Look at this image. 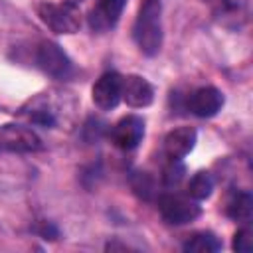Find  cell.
I'll list each match as a JSON object with an SVG mask.
<instances>
[{
  "label": "cell",
  "mask_w": 253,
  "mask_h": 253,
  "mask_svg": "<svg viewBox=\"0 0 253 253\" xmlns=\"http://www.w3.org/2000/svg\"><path fill=\"white\" fill-rule=\"evenodd\" d=\"M132 38L138 49L152 57L162 47V2L142 0L132 24Z\"/></svg>",
  "instance_id": "cell-1"
},
{
  "label": "cell",
  "mask_w": 253,
  "mask_h": 253,
  "mask_svg": "<svg viewBox=\"0 0 253 253\" xmlns=\"http://www.w3.org/2000/svg\"><path fill=\"white\" fill-rule=\"evenodd\" d=\"M38 16L55 34H75L81 28V12L73 2H42Z\"/></svg>",
  "instance_id": "cell-2"
},
{
  "label": "cell",
  "mask_w": 253,
  "mask_h": 253,
  "mask_svg": "<svg viewBox=\"0 0 253 253\" xmlns=\"http://www.w3.org/2000/svg\"><path fill=\"white\" fill-rule=\"evenodd\" d=\"M38 67L53 79H69L73 75V63L67 53L55 42H42L36 51Z\"/></svg>",
  "instance_id": "cell-3"
},
{
  "label": "cell",
  "mask_w": 253,
  "mask_h": 253,
  "mask_svg": "<svg viewBox=\"0 0 253 253\" xmlns=\"http://www.w3.org/2000/svg\"><path fill=\"white\" fill-rule=\"evenodd\" d=\"M158 211L164 217V221L172 225H184L200 217L202 208L188 198L174 196V194H164L158 198Z\"/></svg>",
  "instance_id": "cell-4"
},
{
  "label": "cell",
  "mask_w": 253,
  "mask_h": 253,
  "mask_svg": "<svg viewBox=\"0 0 253 253\" xmlns=\"http://www.w3.org/2000/svg\"><path fill=\"white\" fill-rule=\"evenodd\" d=\"M0 148L10 152H36L42 148V140L32 128L8 123L0 126Z\"/></svg>",
  "instance_id": "cell-5"
},
{
  "label": "cell",
  "mask_w": 253,
  "mask_h": 253,
  "mask_svg": "<svg viewBox=\"0 0 253 253\" xmlns=\"http://www.w3.org/2000/svg\"><path fill=\"white\" fill-rule=\"evenodd\" d=\"M91 97L93 103L101 109V111H111L119 105V101L123 99V77L115 71H107L103 73L93 89H91Z\"/></svg>",
  "instance_id": "cell-6"
},
{
  "label": "cell",
  "mask_w": 253,
  "mask_h": 253,
  "mask_svg": "<svg viewBox=\"0 0 253 253\" xmlns=\"http://www.w3.org/2000/svg\"><path fill=\"white\" fill-rule=\"evenodd\" d=\"M144 136V121L138 115H126L111 128V138L121 150H132Z\"/></svg>",
  "instance_id": "cell-7"
},
{
  "label": "cell",
  "mask_w": 253,
  "mask_h": 253,
  "mask_svg": "<svg viewBox=\"0 0 253 253\" xmlns=\"http://www.w3.org/2000/svg\"><path fill=\"white\" fill-rule=\"evenodd\" d=\"M223 107V93L211 85L208 87H200L196 89L190 97H188V109L202 119L213 117L217 115V111Z\"/></svg>",
  "instance_id": "cell-8"
},
{
  "label": "cell",
  "mask_w": 253,
  "mask_h": 253,
  "mask_svg": "<svg viewBox=\"0 0 253 253\" xmlns=\"http://www.w3.org/2000/svg\"><path fill=\"white\" fill-rule=\"evenodd\" d=\"M125 8V0H99L97 6L89 12V28L93 32H107L111 30Z\"/></svg>",
  "instance_id": "cell-9"
},
{
  "label": "cell",
  "mask_w": 253,
  "mask_h": 253,
  "mask_svg": "<svg viewBox=\"0 0 253 253\" xmlns=\"http://www.w3.org/2000/svg\"><path fill=\"white\" fill-rule=\"evenodd\" d=\"M123 99L126 101L128 107L142 109L154 101V89L144 77L128 75V77H123Z\"/></svg>",
  "instance_id": "cell-10"
},
{
  "label": "cell",
  "mask_w": 253,
  "mask_h": 253,
  "mask_svg": "<svg viewBox=\"0 0 253 253\" xmlns=\"http://www.w3.org/2000/svg\"><path fill=\"white\" fill-rule=\"evenodd\" d=\"M196 130L192 126H178L164 136V152L168 158H184L196 144Z\"/></svg>",
  "instance_id": "cell-11"
},
{
  "label": "cell",
  "mask_w": 253,
  "mask_h": 253,
  "mask_svg": "<svg viewBox=\"0 0 253 253\" xmlns=\"http://www.w3.org/2000/svg\"><path fill=\"white\" fill-rule=\"evenodd\" d=\"M225 213L239 223H249L253 217V198L249 192H233L227 200Z\"/></svg>",
  "instance_id": "cell-12"
},
{
  "label": "cell",
  "mask_w": 253,
  "mask_h": 253,
  "mask_svg": "<svg viewBox=\"0 0 253 253\" xmlns=\"http://www.w3.org/2000/svg\"><path fill=\"white\" fill-rule=\"evenodd\" d=\"M221 247H223L221 241L210 231H198V233L190 235L186 239V243L182 245V249L190 251V253H215Z\"/></svg>",
  "instance_id": "cell-13"
},
{
  "label": "cell",
  "mask_w": 253,
  "mask_h": 253,
  "mask_svg": "<svg viewBox=\"0 0 253 253\" xmlns=\"http://www.w3.org/2000/svg\"><path fill=\"white\" fill-rule=\"evenodd\" d=\"M211 190H213V178L208 174V172H196L188 184V194L194 198V200H206L211 196Z\"/></svg>",
  "instance_id": "cell-14"
},
{
  "label": "cell",
  "mask_w": 253,
  "mask_h": 253,
  "mask_svg": "<svg viewBox=\"0 0 253 253\" xmlns=\"http://www.w3.org/2000/svg\"><path fill=\"white\" fill-rule=\"evenodd\" d=\"M208 2L215 6V12L219 16H231V18L243 16L247 4V0H208Z\"/></svg>",
  "instance_id": "cell-15"
},
{
  "label": "cell",
  "mask_w": 253,
  "mask_h": 253,
  "mask_svg": "<svg viewBox=\"0 0 253 253\" xmlns=\"http://www.w3.org/2000/svg\"><path fill=\"white\" fill-rule=\"evenodd\" d=\"M184 174H186V168L180 162V158H170V162L162 170V180H164V184L168 188H172V186H178L180 184V180L184 178Z\"/></svg>",
  "instance_id": "cell-16"
},
{
  "label": "cell",
  "mask_w": 253,
  "mask_h": 253,
  "mask_svg": "<svg viewBox=\"0 0 253 253\" xmlns=\"http://www.w3.org/2000/svg\"><path fill=\"white\" fill-rule=\"evenodd\" d=\"M130 184H132V190L144 198V200H150L152 194H154V182L152 178L146 174V172H134L132 178H130Z\"/></svg>",
  "instance_id": "cell-17"
},
{
  "label": "cell",
  "mask_w": 253,
  "mask_h": 253,
  "mask_svg": "<svg viewBox=\"0 0 253 253\" xmlns=\"http://www.w3.org/2000/svg\"><path fill=\"white\" fill-rule=\"evenodd\" d=\"M233 249L239 253H251L253 251V233L249 227H243L233 235Z\"/></svg>",
  "instance_id": "cell-18"
},
{
  "label": "cell",
  "mask_w": 253,
  "mask_h": 253,
  "mask_svg": "<svg viewBox=\"0 0 253 253\" xmlns=\"http://www.w3.org/2000/svg\"><path fill=\"white\" fill-rule=\"evenodd\" d=\"M36 231H38L43 239H57V237H59L57 227H55L53 223H49V221H40V223L36 225Z\"/></svg>",
  "instance_id": "cell-19"
},
{
  "label": "cell",
  "mask_w": 253,
  "mask_h": 253,
  "mask_svg": "<svg viewBox=\"0 0 253 253\" xmlns=\"http://www.w3.org/2000/svg\"><path fill=\"white\" fill-rule=\"evenodd\" d=\"M71 2H73V0H71Z\"/></svg>",
  "instance_id": "cell-20"
}]
</instances>
